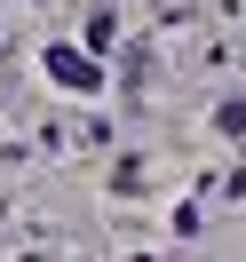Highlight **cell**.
<instances>
[{
  "mask_svg": "<svg viewBox=\"0 0 246 262\" xmlns=\"http://www.w3.org/2000/svg\"><path fill=\"white\" fill-rule=\"evenodd\" d=\"M214 127H222V135H246V103H222V112H214Z\"/></svg>",
  "mask_w": 246,
  "mask_h": 262,
  "instance_id": "2",
  "label": "cell"
},
{
  "mask_svg": "<svg viewBox=\"0 0 246 262\" xmlns=\"http://www.w3.org/2000/svg\"><path fill=\"white\" fill-rule=\"evenodd\" d=\"M48 72H56L64 88H80V96H96V88H103V72L87 64V56H72V48H56V56H48Z\"/></svg>",
  "mask_w": 246,
  "mask_h": 262,
  "instance_id": "1",
  "label": "cell"
}]
</instances>
